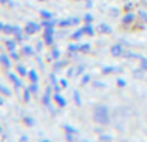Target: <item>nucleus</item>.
<instances>
[{"label":"nucleus","instance_id":"7c9ffc66","mask_svg":"<svg viewBox=\"0 0 147 142\" xmlns=\"http://www.w3.org/2000/svg\"><path fill=\"white\" fill-rule=\"evenodd\" d=\"M89 81H90V75H84V77H83V80H81V84L84 85V84H87Z\"/></svg>","mask_w":147,"mask_h":142},{"label":"nucleus","instance_id":"4468645a","mask_svg":"<svg viewBox=\"0 0 147 142\" xmlns=\"http://www.w3.org/2000/svg\"><path fill=\"white\" fill-rule=\"evenodd\" d=\"M43 102H44V105L50 107V92L49 91H46V95L43 97Z\"/></svg>","mask_w":147,"mask_h":142},{"label":"nucleus","instance_id":"393cba45","mask_svg":"<svg viewBox=\"0 0 147 142\" xmlns=\"http://www.w3.org/2000/svg\"><path fill=\"white\" fill-rule=\"evenodd\" d=\"M29 90H30L32 92H34V94H36V92L39 91V87H37V84H36V82H33V84L30 85V88H29Z\"/></svg>","mask_w":147,"mask_h":142},{"label":"nucleus","instance_id":"c85d7f7f","mask_svg":"<svg viewBox=\"0 0 147 142\" xmlns=\"http://www.w3.org/2000/svg\"><path fill=\"white\" fill-rule=\"evenodd\" d=\"M64 129H66L67 132H72V133H73V132H77V129H76V128H72L70 125H66V126H64Z\"/></svg>","mask_w":147,"mask_h":142},{"label":"nucleus","instance_id":"7ed1b4c3","mask_svg":"<svg viewBox=\"0 0 147 142\" xmlns=\"http://www.w3.org/2000/svg\"><path fill=\"white\" fill-rule=\"evenodd\" d=\"M53 33H54L53 27H47V29H46L44 40H46V43H47V44H52V43H53Z\"/></svg>","mask_w":147,"mask_h":142},{"label":"nucleus","instance_id":"1a4fd4ad","mask_svg":"<svg viewBox=\"0 0 147 142\" xmlns=\"http://www.w3.org/2000/svg\"><path fill=\"white\" fill-rule=\"evenodd\" d=\"M13 31H15V26L5 24V27H3V33H7V34H10V33H13Z\"/></svg>","mask_w":147,"mask_h":142},{"label":"nucleus","instance_id":"c9c22d12","mask_svg":"<svg viewBox=\"0 0 147 142\" xmlns=\"http://www.w3.org/2000/svg\"><path fill=\"white\" fill-rule=\"evenodd\" d=\"M60 84H62L63 87H67V81H66L64 78H62V80H60Z\"/></svg>","mask_w":147,"mask_h":142},{"label":"nucleus","instance_id":"72a5a7b5","mask_svg":"<svg viewBox=\"0 0 147 142\" xmlns=\"http://www.w3.org/2000/svg\"><path fill=\"white\" fill-rule=\"evenodd\" d=\"M100 139H101V141H104V139H106V141H110V139H111V136H109V135H101V136H100Z\"/></svg>","mask_w":147,"mask_h":142},{"label":"nucleus","instance_id":"6ab92c4d","mask_svg":"<svg viewBox=\"0 0 147 142\" xmlns=\"http://www.w3.org/2000/svg\"><path fill=\"white\" fill-rule=\"evenodd\" d=\"M40 14H42V17H44V20H46V19H52V17H53V14H52V13H49V12H46V10H42V12H40Z\"/></svg>","mask_w":147,"mask_h":142},{"label":"nucleus","instance_id":"a18cd8bd","mask_svg":"<svg viewBox=\"0 0 147 142\" xmlns=\"http://www.w3.org/2000/svg\"><path fill=\"white\" fill-rule=\"evenodd\" d=\"M0 132H2V126H0Z\"/></svg>","mask_w":147,"mask_h":142},{"label":"nucleus","instance_id":"4be33fe9","mask_svg":"<svg viewBox=\"0 0 147 142\" xmlns=\"http://www.w3.org/2000/svg\"><path fill=\"white\" fill-rule=\"evenodd\" d=\"M23 53L27 54V56H30V54H33V48L29 47V46H27V47H23Z\"/></svg>","mask_w":147,"mask_h":142},{"label":"nucleus","instance_id":"aec40b11","mask_svg":"<svg viewBox=\"0 0 147 142\" xmlns=\"http://www.w3.org/2000/svg\"><path fill=\"white\" fill-rule=\"evenodd\" d=\"M17 71H19V74H20V75H27V74H29V73H27V70H26L23 65H19V67H17Z\"/></svg>","mask_w":147,"mask_h":142},{"label":"nucleus","instance_id":"c756f323","mask_svg":"<svg viewBox=\"0 0 147 142\" xmlns=\"http://www.w3.org/2000/svg\"><path fill=\"white\" fill-rule=\"evenodd\" d=\"M84 20H86V23H91V22H93V16H91V14H86V16H84Z\"/></svg>","mask_w":147,"mask_h":142},{"label":"nucleus","instance_id":"58836bf2","mask_svg":"<svg viewBox=\"0 0 147 142\" xmlns=\"http://www.w3.org/2000/svg\"><path fill=\"white\" fill-rule=\"evenodd\" d=\"M67 139H69V141H72V139H73V136H72V135H70V132H69V133H67Z\"/></svg>","mask_w":147,"mask_h":142},{"label":"nucleus","instance_id":"9b49d317","mask_svg":"<svg viewBox=\"0 0 147 142\" xmlns=\"http://www.w3.org/2000/svg\"><path fill=\"white\" fill-rule=\"evenodd\" d=\"M83 34H86V33H84V29H80L79 31H76V33H74V34L72 36V39H74V40H77V39H80V37H81Z\"/></svg>","mask_w":147,"mask_h":142},{"label":"nucleus","instance_id":"9d476101","mask_svg":"<svg viewBox=\"0 0 147 142\" xmlns=\"http://www.w3.org/2000/svg\"><path fill=\"white\" fill-rule=\"evenodd\" d=\"M83 29H84V33H86V34H89V36H93V34H94V30H93V27H91L90 24L84 26Z\"/></svg>","mask_w":147,"mask_h":142},{"label":"nucleus","instance_id":"37998d69","mask_svg":"<svg viewBox=\"0 0 147 142\" xmlns=\"http://www.w3.org/2000/svg\"><path fill=\"white\" fill-rule=\"evenodd\" d=\"M0 2H2V3H6V2H9V0H0Z\"/></svg>","mask_w":147,"mask_h":142},{"label":"nucleus","instance_id":"5701e85b","mask_svg":"<svg viewBox=\"0 0 147 142\" xmlns=\"http://www.w3.org/2000/svg\"><path fill=\"white\" fill-rule=\"evenodd\" d=\"M24 122H26L29 126L34 125V119H33V118H30V116H26V118H24Z\"/></svg>","mask_w":147,"mask_h":142},{"label":"nucleus","instance_id":"cd10ccee","mask_svg":"<svg viewBox=\"0 0 147 142\" xmlns=\"http://www.w3.org/2000/svg\"><path fill=\"white\" fill-rule=\"evenodd\" d=\"M30 90H26L24 91V101H30Z\"/></svg>","mask_w":147,"mask_h":142},{"label":"nucleus","instance_id":"a19ab883","mask_svg":"<svg viewBox=\"0 0 147 142\" xmlns=\"http://www.w3.org/2000/svg\"><path fill=\"white\" fill-rule=\"evenodd\" d=\"M3 27H5V24H3V23H0V30H2V31H3Z\"/></svg>","mask_w":147,"mask_h":142},{"label":"nucleus","instance_id":"f3484780","mask_svg":"<svg viewBox=\"0 0 147 142\" xmlns=\"http://www.w3.org/2000/svg\"><path fill=\"white\" fill-rule=\"evenodd\" d=\"M74 101H76V104L79 107L81 105V99H80V92L79 91H74Z\"/></svg>","mask_w":147,"mask_h":142},{"label":"nucleus","instance_id":"2eb2a0df","mask_svg":"<svg viewBox=\"0 0 147 142\" xmlns=\"http://www.w3.org/2000/svg\"><path fill=\"white\" fill-rule=\"evenodd\" d=\"M6 46H7V48H9L10 51H13V50L16 48V43H15L13 40H7V43H6Z\"/></svg>","mask_w":147,"mask_h":142},{"label":"nucleus","instance_id":"20e7f679","mask_svg":"<svg viewBox=\"0 0 147 142\" xmlns=\"http://www.w3.org/2000/svg\"><path fill=\"white\" fill-rule=\"evenodd\" d=\"M9 78H10V80L15 82V85H16V87H23V82L19 80V77H17L16 74H13V73H9Z\"/></svg>","mask_w":147,"mask_h":142},{"label":"nucleus","instance_id":"f257e3e1","mask_svg":"<svg viewBox=\"0 0 147 142\" xmlns=\"http://www.w3.org/2000/svg\"><path fill=\"white\" fill-rule=\"evenodd\" d=\"M93 118L96 122L99 124H109L110 122V116H109V108L106 105H97L94 108V114Z\"/></svg>","mask_w":147,"mask_h":142},{"label":"nucleus","instance_id":"79ce46f5","mask_svg":"<svg viewBox=\"0 0 147 142\" xmlns=\"http://www.w3.org/2000/svg\"><path fill=\"white\" fill-rule=\"evenodd\" d=\"M3 104H5V99H3V98H0V105H3Z\"/></svg>","mask_w":147,"mask_h":142},{"label":"nucleus","instance_id":"b1692460","mask_svg":"<svg viewBox=\"0 0 147 142\" xmlns=\"http://www.w3.org/2000/svg\"><path fill=\"white\" fill-rule=\"evenodd\" d=\"M133 19H134V16H133V14H127V16L124 17V20H123V22H124V23H131V22H133Z\"/></svg>","mask_w":147,"mask_h":142},{"label":"nucleus","instance_id":"f704fd0d","mask_svg":"<svg viewBox=\"0 0 147 142\" xmlns=\"http://www.w3.org/2000/svg\"><path fill=\"white\" fill-rule=\"evenodd\" d=\"M59 56H60L59 50H53V57H54V58H59Z\"/></svg>","mask_w":147,"mask_h":142},{"label":"nucleus","instance_id":"473e14b6","mask_svg":"<svg viewBox=\"0 0 147 142\" xmlns=\"http://www.w3.org/2000/svg\"><path fill=\"white\" fill-rule=\"evenodd\" d=\"M10 56H12V58H15V60H19V54H17L15 50L12 51V54H10Z\"/></svg>","mask_w":147,"mask_h":142},{"label":"nucleus","instance_id":"ddd939ff","mask_svg":"<svg viewBox=\"0 0 147 142\" xmlns=\"http://www.w3.org/2000/svg\"><path fill=\"white\" fill-rule=\"evenodd\" d=\"M59 24L60 26H72V24H74V19L72 20V19H69V20H62V22H59Z\"/></svg>","mask_w":147,"mask_h":142},{"label":"nucleus","instance_id":"ea45409f","mask_svg":"<svg viewBox=\"0 0 147 142\" xmlns=\"http://www.w3.org/2000/svg\"><path fill=\"white\" fill-rule=\"evenodd\" d=\"M20 139H22V141H27V136H26V135H23V136H22Z\"/></svg>","mask_w":147,"mask_h":142},{"label":"nucleus","instance_id":"e433bc0d","mask_svg":"<svg viewBox=\"0 0 147 142\" xmlns=\"http://www.w3.org/2000/svg\"><path fill=\"white\" fill-rule=\"evenodd\" d=\"M83 70H84V67H83V65H80V67H79V70H77V73L80 74V73H83Z\"/></svg>","mask_w":147,"mask_h":142},{"label":"nucleus","instance_id":"a211bd4d","mask_svg":"<svg viewBox=\"0 0 147 142\" xmlns=\"http://www.w3.org/2000/svg\"><path fill=\"white\" fill-rule=\"evenodd\" d=\"M0 92H2V94H5V95H12V91L10 90H7L6 87H3V85H0Z\"/></svg>","mask_w":147,"mask_h":142},{"label":"nucleus","instance_id":"2f4dec72","mask_svg":"<svg viewBox=\"0 0 147 142\" xmlns=\"http://www.w3.org/2000/svg\"><path fill=\"white\" fill-rule=\"evenodd\" d=\"M117 85H120V87H126V81L121 80V78H119V80H117Z\"/></svg>","mask_w":147,"mask_h":142},{"label":"nucleus","instance_id":"bb28decb","mask_svg":"<svg viewBox=\"0 0 147 142\" xmlns=\"http://www.w3.org/2000/svg\"><path fill=\"white\" fill-rule=\"evenodd\" d=\"M80 51H90V44H83V46H80Z\"/></svg>","mask_w":147,"mask_h":142},{"label":"nucleus","instance_id":"0eeeda50","mask_svg":"<svg viewBox=\"0 0 147 142\" xmlns=\"http://www.w3.org/2000/svg\"><path fill=\"white\" fill-rule=\"evenodd\" d=\"M0 61H2V63L5 64V67H7V68H9V67L12 65V64H10V60H9V57H7L6 54H3V56H0Z\"/></svg>","mask_w":147,"mask_h":142},{"label":"nucleus","instance_id":"6e6552de","mask_svg":"<svg viewBox=\"0 0 147 142\" xmlns=\"http://www.w3.org/2000/svg\"><path fill=\"white\" fill-rule=\"evenodd\" d=\"M29 77H30V80H32L33 82H37V80H39V75H37V73H36L34 70L29 71Z\"/></svg>","mask_w":147,"mask_h":142},{"label":"nucleus","instance_id":"a878e982","mask_svg":"<svg viewBox=\"0 0 147 142\" xmlns=\"http://www.w3.org/2000/svg\"><path fill=\"white\" fill-rule=\"evenodd\" d=\"M69 50H70V51H79V50H80V46H76V44H70V46H69Z\"/></svg>","mask_w":147,"mask_h":142},{"label":"nucleus","instance_id":"dca6fc26","mask_svg":"<svg viewBox=\"0 0 147 142\" xmlns=\"http://www.w3.org/2000/svg\"><path fill=\"white\" fill-rule=\"evenodd\" d=\"M16 36H17V39L19 40H22L23 39V36H22V30H20V27H17V26H15V31H13Z\"/></svg>","mask_w":147,"mask_h":142},{"label":"nucleus","instance_id":"4c0bfd02","mask_svg":"<svg viewBox=\"0 0 147 142\" xmlns=\"http://www.w3.org/2000/svg\"><path fill=\"white\" fill-rule=\"evenodd\" d=\"M67 74H69V77H72V75H73V68H70V70L67 71Z\"/></svg>","mask_w":147,"mask_h":142},{"label":"nucleus","instance_id":"f8f14e48","mask_svg":"<svg viewBox=\"0 0 147 142\" xmlns=\"http://www.w3.org/2000/svg\"><path fill=\"white\" fill-rule=\"evenodd\" d=\"M113 71H120V68H116V67H104L103 68V73L104 74H110Z\"/></svg>","mask_w":147,"mask_h":142},{"label":"nucleus","instance_id":"c03bdc74","mask_svg":"<svg viewBox=\"0 0 147 142\" xmlns=\"http://www.w3.org/2000/svg\"><path fill=\"white\" fill-rule=\"evenodd\" d=\"M39 2H44V0H39Z\"/></svg>","mask_w":147,"mask_h":142},{"label":"nucleus","instance_id":"39448f33","mask_svg":"<svg viewBox=\"0 0 147 142\" xmlns=\"http://www.w3.org/2000/svg\"><path fill=\"white\" fill-rule=\"evenodd\" d=\"M54 99H56V102H57L60 107H66V104H67V102H66V99H64V98H63V97H62L59 92L54 95Z\"/></svg>","mask_w":147,"mask_h":142},{"label":"nucleus","instance_id":"f03ea898","mask_svg":"<svg viewBox=\"0 0 147 142\" xmlns=\"http://www.w3.org/2000/svg\"><path fill=\"white\" fill-rule=\"evenodd\" d=\"M39 29H40V26H39L37 23L29 22V23H27V26H26V29H24V31H26L27 34H34Z\"/></svg>","mask_w":147,"mask_h":142},{"label":"nucleus","instance_id":"423d86ee","mask_svg":"<svg viewBox=\"0 0 147 142\" xmlns=\"http://www.w3.org/2000/svg\"><path fill=\"white\" fill-rule=\"evenodd\" d=\"M111 54L113 56H120L121 54V46L120 44H116L111 47Z\"/></svg>","mask_w":147,"mask_h":142},{"label":"nucleus","instance_id":"412c9836","mask_svg":"<svg viewBox=\"0 0 147 142\" xmlns=\"http://www.w3.org/2000/svg\"><path fill=\"white\" fill-rule=\"evenodd\" d=\"M100 29H101L103 33H111V29H110V26H107V24H101Z\"/></svg>","mask_w":147,"mask_h":142}]
</instances>
